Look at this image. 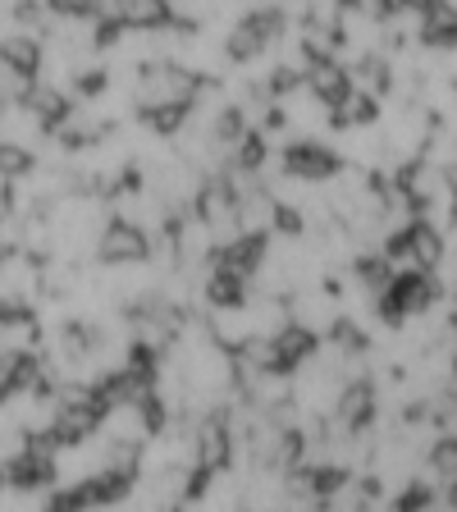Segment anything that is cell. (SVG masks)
Instances as JSON below:
<instances>
[{"mask_svg": "<svg viewBox=\"0 0 457 512\" xmlns=\"http://www.w3.org/2000/svg\"><path fill=\"white\" fill-rule=\"evenodd\" d=\"M439 298V288L430 275H421V270H398L394 284L384 288L380 298V316L384 320H407V316H421V311H430Z\"/></svg>", "mask_w": 457, "mask_h": 512, "instance_id": "cell-1", "label": "cell"}, {"mask_svg": "<svg viewBox=\"0 0 457 512\" xmlns=\"http://www.w3.org/2000/svg\"><path fill=\"white\" fill-rule=\"evenodd\" d=\"M284 165H288V179L325 183V179H334V170H339V156H334V147H325V142H316V138H298L288 147Z\"/></svg>", "mask_w": 457, "mask_h": 512, "instance_id": "cell-2", "label": "cell"}, {"mask_svg": "<svg viewBox=\"0 0 457 512\" xmlns=\"http://www.w3.org/2000/svg\"><path fill=\"white\" fill-rule=\"evenodd\" d=\"M96 252L106 256L110 266H142V261H147V252H151V243H147V234H142V229L115 220L106 234H101V247H96Z\"/></svg>", "mask_w": 457, "mask_h": 512, "instance_id": "cell-3", "label": "cell"}, {"mask_svg": "<svg viewBox=\"0 0 457 512\" xmlns=\"http://www.w3.org/2000/svg\"><path fill=\"white\" fill-rule=\"evenodd\" d=\"M371 384H348L339 398V407H334V421H339L343 435H357V430L371 426V416H375V403H371Z\"/></svg>", "mask_w": 457, "mask_h": 512, "instance_id": "cell-4", "label": "cell"}, {"mask_svg": "<svg viewBox=\"0 0 457 512\" xmlns=\"http://www.w3.org/2000/svg\"><path fill=\"white\" fill-rule=\"evenodd\" d=\"M0 64L37 78V69H42V37H37V32H10V37L0 42Z\"/></svg>", "mask_w": 457, "mask_h": 512, "instance_id": "cell-5", "label": "cell"}, {"mask_svg": "<svg viewBox=\"0 0 457 512\" xmlns=\"http://www.w3.org/2000/svg\"><path fill=\"white\" fill-rule=\"evenodd\" d=\"M325 512H371V494L362 490V485H352V480H343L339 490L325 499Z\"/></svg>", "mask_w": 457, "mask_h": 512, "instance_id": "cell-6", "label": "cell"}, {"mask_svg": "<svg viewBox=\"0 0 457 512\" xmlns=\"http://www.w3.org/2000/svg\"><path fill=\"white\" fill-rule=\"evenodd\" d=\"M28 174H32V151L0 142V179H28Z\"/></svg>", "mask_w": 457, "mask_h": 512, "instance_id": "cell-7", "label": "cell"}, {"mask_svg": "<svg viewBox=\"0 0 457 512\" xmlns=\"http://www.w3.org/2000/svg\"><path fill=\"white\" fill-rule=\"evenodd\" d=\"M430 467H435L439 476L457 480V435H444L435 448H430Z\"/></svg>", "mask_w": 457, "mask_h": 512, "instance_id": "cell-8", "label": "cell"}]
</instances>
